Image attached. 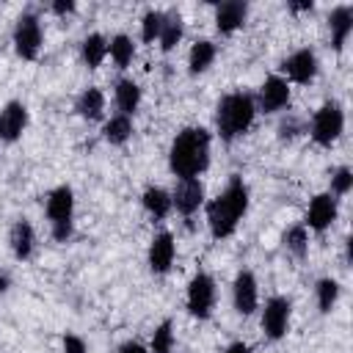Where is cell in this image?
Returning a JSON list of instances; mask_svg holds the SVG:
<instances>
[{"label":"cell","mask_w":353,"mask_h":353,"mask_svg":"<svg viewBox=\"0 0 353 353\" xmlns=\"http://www.w3.org/2000/svg\"><path fill=\"white\" fill-rule=\"evenodd\" d=\"M182 17L176 14V11H171V14H165L163 17V28H160V50L163 52H171L176 44H179V39H182Z\"/></svg>","instance_id":"24"},{"label":"cell","mask_w":353,"mask_h":353,"mask_svg":"<svg viewBox=\"0 0 353 353\" xmlns=\"http://www.w3.org/2000/svg\"><path fill=\"white\" fill-rule=\"evenodd\" d=\"M119 353H149V350H146L141 342H132V339H130V342H124V345L119 347Z\"/></svg>","instance_id":"34"},{"label":"cell","mask_w":353,"mask_h":353,"mask_svg":"<svg viewBox=\"0 0 353 353\" xmlns=\"http://www.w3.org/2000/svg\"><path fill=\"white\" fill-rule=\"evenodd\" d=\"M232 301H234L237 314H243V317H248V314L256 312V306H259V287H256V279H254L251 270H240L234 276Z\"/></svg>","instance_id":"9"},{"label":"cell","mask_w":353,"mask_h":353,"mask_svg":"<svg viewBox=\"0 0 353 353\" xmlns=\"http://www.w3.org/2000/svg\"><path fill=\"white\" fill-rule=\"evenodd\" d=\"M254 105H256L262 113H276V110L287 108V105H290V83H287L284 77H279V74H270V77L262 83L259 97H256Z\"/></svg>","instance_id":"10"},{"label":"cell","mask_w":353,"mask_h":353,"mask_svg":"<svg viewBox=\"0 0 353 353\" xmlns=\"http://www.w3.org/2000/svg\"><path fill=\"white\" fill-rule=\"evenodd\" d=\"M345 130V110L339 102H325L312 116V141L317 146H331Z\"/></svg>","instance_id":"5"},{"label":"cell","mask_w":353,"mask_h":353,"mask_svg":"<svg viewBox=\"0 0 353 353\" xmlns=\"http://www.w3.org/2000/svg\"><path fill=\"white\" fill-rule=\"evenodd\" d=\"M254 116H256L254 97L251 94H243V91H232V94H226L218 102L215 127H218V132H221L223 141H234L243 132H248V127L254 124Z\"/></svg>","instance_id":"3"},{"label":"cell","mask_w":353,"mask_h":353,"mask_svg":"<svg viewBox=\"0 0 353 353\" xmlns=\"http://www.w3.org/2000/svg\"><path fill=\"white\" fill-rule=\"evenodd\" d=\"M14 50L25 61H36L41 50V22L36 14H22L14 25Z\"/></svg>","instance_id":"7"},{"label":"cell","mask_w":353,"mask_h":353,"mask_svg":"<svg viewBox=\"0 0 353 353\" xmlns=\"http://www.w3.org/2000/svg\"><path fill=\"white\" fill-rule=\"evenodd\" d=\"M290 312H292V306H290V301L284 295H273L265 303V309H262V331H265L268 339L276 342V339H281L287 334V328H290Z\"/></svg>","instance_id":"8"},{"label":"cell","mask_w":353,"mask_h":353,"mask_svg":"<svg viewBox=\"0 0 353 353\" xmlns=\"http://www.w3.org/2000/svg\"><path fill=\"white\" fill-rule=\"evenodd\" d=\"M102 135H105V141L113 143V146L127 143L130 135H132V119H130V116H121V113L110 116V119L105 121V127H102Z\"/></svg>","instance_id":"23"},{"label":"cell","mask_w":353,"mask_h":353,"mask_svg":"<svg viewBox=\"0 0 353 353\" xmlns=\"http://www.w3.org/2000/svg\"><path fill=\"white\" fill-rule=\"evenodd\" d=\"M328 28H331V44L334 50H342L350 30H353V8L350 6H336L328 17Z\"/></svg>","instance_id":"17"},{"label":"cell","mask_w":353,"mask_h":353,"mask_svg":"<svg viewBox=\"0 0 353 353\" xmlns=\"http://www.w3.org/2000/svg\"><path fill=\"white\" fill-rule=\"evenodd\" d=\"M63 353H85V339L77 334H63Z\"/></svg>","instance_id":"32"},{"label":"cell","mask_w":353,"mask_h":353,"mask_svg":"<svg viewBox=\"0 0 353 353\" xmlns=\"http://www.w3.org/2000/svg\"><path fill=\"white\" fill-rule=\"evenodd\" d=\"M28 127V108L17 99L6 102L3 110H0V141L6 143H14Z\"/></svg>","instance_id":"15"},{"label":"cell","mask_w":353,"mask_h":353,"mask_svg":"<svg viewBox=\"0 0 353 353\" xmlns=\"http://www.w3.org/2000/svg\"><path fill=\"white\" fill-rule=\"evenodd\" d=\"M314 292H317V306H320V312H331L334 303H336V298H339V284H336L334 279H320L317 287H314Z\"/></svg>","instance_id":"28"},{"label":"cell","mask_w":353,"mask_h":353,"mask_svg":"<svg viewBox=\"0 0 353 353\" xmlns=\"http://www.w3.org/2000/svg\"><path fill=\"white\" fill-rule=\"evenodd\" d=\"M6 284H8V279H6V276H0V292H6V290H8Z\"/></svg>","instance_id":"38"},{"label":"cell","mask_w":353,"mask_h":353,"mask_svg":"<svg viewBox=\"0 0 353 353\" xmlns=\"http://www.w3.org/2000/svg\"><path fill=\"white\" fill-rule=\"evenodd\" d=\"M8 243H11V254H14L17 259H28V256L33 254V243H36L33 226H30L28 221H17V223L11 226Z\"/></svg>","instance_id":"18"},{"label":"cell","mask_w":353,"mask_h":353,"mask_svg":"<svg viewBox=\"0 0 353 353\" xmlns=\"http://www.w3.org/2000/svg\"><path fill=\"white\" fill-rule=\"evenodd\" d=\"M212 61H215V44L210 39L193 41V47L188 52V69H190V74H201L204 69H210Z\"/></svg>","instance_id":"21"},{"label":"cell","mask_w":353,"mask_h":353,"mask_svg":"<svg viewBox=\"0 0 353 353\" xmlns=\"http://www.w3.org/2000/svg\"><path fill=\"white\" fill-rule=\"evenodd\" d=\"M138 105H141V88H138V83L130 80V77H121L116 83V108H119V113L121 116H132L138 110Z\"/></svg>","instance_id":"19"},{"label":"cell","mask_w":353,"mask_h":353,"mask_svg":"<svg viewBox=\"0 0 353 353\" xmlns=\"http://www.w3.org/2000/svg\"><path fill=\"white\" fill-rule=\"evenodd\" d=\"M163 11H146L143 14V19H141V39L146 41V44H152V41H157L160 39V28H163Z\"/></svg>","instance_id":"30"},{"label":"cell","mask_w":353,"mask_h":353,"mask_svg":"<svg viewBox=\"0 0 353 353\" xmlns=\"http://www.w3.org/2000/svg\"><path fill=\"white\" fill-rule=\"evenodd\" d=\"M52 11L61 14V17H63V14H72V11H74V3H72V0H58V3H52Z\"/></svg>","instance_id":"33"},{"label":"cell","mask_w":353,"mask_h":353,"mask_svg":"<svg viewBox=\"0 0 353 353\" xmlns=\"http://www.w3.org/2000/svg\"><path fill=\"white\" fill-rule=\"evenodd\" d=\"M204 204V185L201 179H179L174 193H171V207L182 215H193Z\"/></svg>","instance_id":"12"},{"label":"cell","mask_w":353,"mask_h":353,"mask_svg":"<svg viewBox=\"0 0 353 353\" xmlns=\"http://www.w3.org/2000/svg\"><path fill=\"white\" fill-rule=\"evenodd\" d=\"M334 221H336V199L331 193L312 196L309 210H306V226L312 232H325Z\"/></svg>","instance_id":"13"},{"label":"cell","mask_w":353,"mask_h":353,"mask_svg":"<svg viewBox=\"0 0 353 353\" xmlns=\"http://www.w3.org/2000/svg\"><path fill=\"white\" fill-rule=\"evenodd\" d=\"M248 210V188L240 176H232L229 185L207 204V226L215 240H223L234 234L240 218Z\"/></svg>","instance_id":"2"},{"label":"cell","mask_w":353,"mask_h":353,"mask_svg":"<svg viewBox=\"0 0 353 353\" xmlns=\"http://www.w3.org/2000/svg\"><path fill=\"white\" fill-rule=\"evenodd\" d=\"M174 256H176V245H174L171 232L154 234L152 243H149V270H152L154 276L168 273L171 265H174Z\"/></svg>","instance_id":"14"},{"label":"cell","mask_w":353,"mask_h":353,"mask_svg":"<svg viewBox=\"0 0 353 353\" xmlns=\"http://www.w3.org/2000/svg\"><path fill=\"white\" fill-rule=\"evenodd\" d=\"M149 353H174V331H171V320H163V323L154 328Z\"/></svg>","instance_id":"27"},{"label":"cell","mask_w":353,"mask_h":353,"mask_svg":"<svg viewBox=\"0 0 353 353\" xmlns=\"http://www.w3.org/2000/svg\"><path fill=\"white\" fill-rule=\"evenodd\" d=\"M350 188H353V171L347 165L336 168L331 176V196H347Z\"/></svg>","instance_id":"31"},{"label":"cell","mask_w":353,"mask_h":353,"mask_svg":"<svg viewBox=\"0 0 353 353\" xmlns=\"http://www.w3.org/2000/svg\"><path fill=\"white\" fill-rule=\"evenodd\" d=\"M284 245L287 251H292L295 256H303L309 251V229L306 226H292L284 232Z\"/></svg>","instance_id":"29"},{"label":"cell","mask_w":353,"mask_h":353,"mask_svg":"<svg viewBox=\"0 0 353 353\" xmlns=\"http://www.w3.org/2000/svg\"><path fill=\"white\" fill-rule=\"evenodd\" d=\"M290 8H292V11H306V8H312V3H292Z\"/></svg>","instance_id":"37"},{"label":"cell","mask_w":353,"mask_h":353,"mask_svg":"<svg viewBox=\"0 0 353 353\" xmlns=\"http://www.w3.org/2000/svg\"><path fill=\"white\" fill-rule=\"evenodd\" d=\"M281 72L287 74V80L306 85V83H312V80H314V74H317V55H314L309 47L295 50L290 58H284Z\"/></svg>","instance_id":"11"},{"label":"cell","mask_w":353,"mask_h":353,"mask_svg":"<svg viewBox=\"0 0 353 353\" xmlns=\"http://www.w3.org/2000/svg\"><path fill=\"white\" fill-rule=\"evenodd\" d=\"M248 17V6L243 0H226L215 8V28L221 33H234Z\"/></svg>","instance_id":"16"},{"label":"cell","mask_w":353,"mask_h":353,"mask_svg":"<svg viewBox=\"0 0 353 353\" xmlns=\"http://www.w3.org/2000/svg\"><path fill=\"white\" fill-rule=\"evenodd\" d=\"M223 353H251V347H248L245 342H232V345H229Z\"/></svg>","instance_id":"36"},{"label":"cell","mask_w":353,"mask_h":353,"mask_svg":"<svg viewBox=\"0 0 353 353\" xmlns=\"http://www.w3.org/2000/svg\"><path fill=\"white\" fill-rule=\"evenodd\" d=\"M210 165V132L204 127H185L168 149V168L179 179H199Z\"/></svg>","instance_id":"1"},{"label":"cell","mask_w":353,"mask_h":353,"mask_svg":"<svg viewBox=\"0 0 353 353\" xmlns=\"http://www.w3.org/2000/svg\"><path fill=\"white\" fill-rule=\"evenodd\" d=\"M295 130H298V124L290 119V121H281V127H279V135H281V138H292V135H295Z\"/></svg>","instance_id":"35"},{"label":"cell","mask_w":353,"mask_h":353,"mask_svg":"<svg viewBox=\"0 0 353 353\" xmlns=\"http://www.w3.org/2000/svg\"><path fill=\"white\" fill-rule=\"evenodd\" d=\"M188 312L199 320H207L212 314V306H215V281L210 273L199 270L190 284H188Z\"/></svg>","instance_id":"6"},{"label":"cell","mask_w":353,"mask_h":353,"mask_svg":"<svg viewBox=\"0 0 353 353\" xmlns=\"http://www.w3.org/2000/svg\"><path fill=\"white\" fill-rule=\"evenodd\" d=\"M108 55L113 58V63H116L119 69H124V66L132 61V55H135V44H132V39L124 36V33H116V36L108 41Z\"/></svg>","instance_id":"26"},{"label":"cell","mask_w":353,"mask_h":353,"mask_svg":"<svg viewBox=\"0 0 353 353\" xmlns=\"http://www.w3.org/2000/svg\"><path fill=\"white\" fill-rule=\"evenodd\" d=\"M108 55V39L102 33H88L83 39V61L88 69H99V63Z\"/></svg>","instance_id":"25"},{"label":"cell","mask_w":353,"mask_h":353,"mask_svg":"<svg viewBox=\"0 0 353 353\" xmlns=\"http://www.w3.org/2000/svg\"><path fill=\"white\" fill-rule=\"evenodd\" d=\"M47 218L52 223V237L66 243L72 237V218H74V193L69 185H58L47 196Z\"/></svg>","instance_id":"4"},{"label":"cell","mask_w":353,"mask_h":353,"mask_svg":"<svg viewBox=\"0 0 353 353\" xmlns=\"http://www.w3.org/2000/svg\"><path fill=\"white\" fill-rule=\"evenodd\" d=\"M74 110H77V116H83V119H88V121L102 119V113H105V94H102L99 88H94V85L85 88V91L77 97Z\"/></svg>","instance_id":"20"},{"label":"cell","mask_w":353,"mask_h":353,"mask_svg":"<svg viewBox=\"0 0 353 353\" xmlns=\"http://www.w3.org/2000/svg\"><path fill=\"white\" fill-rule=\"evenodd\" d=\"M141 201H143V210H146L152 218H157V221L171 212V193L163 190V188H157V185L146 188L143 196H141Z\"/></svg>","instance_id":"22"}]
</instances>
